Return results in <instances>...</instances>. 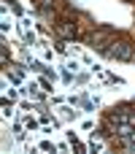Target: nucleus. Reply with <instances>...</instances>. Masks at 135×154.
Listing matches in <instances>:
<instances>
[{
	"mask_svg": "<svg viewBox=\"0 0 135 154\" xmlns=\"http://www.w3.org/2000/svg\"><path fill=\"white\" fill-rule=\"evenodd\" d=\"M106 57H111V60H133L135 57V46L130 41H108Z\"/></svg>",
	"mask_w": 135,
	"mask_h": 154,
	"instance_id": "1",
	"label": "nucleus"
},
{
	"mask_svg": "<svg viewBox=\"0 0 135 154\" xmlns=\"http://www.w3.org/2000/svg\"><path fill=\"white\" fill-rule=\"evenodd\" d=\"M57 32H60L62 38H76V27H73L70 22H57Z\"/></svg>",
	"mask_w": 135,
	"mask_h": 154,
	"instance_id": "2",
	"label": "nucleus"
}]
</instances>
